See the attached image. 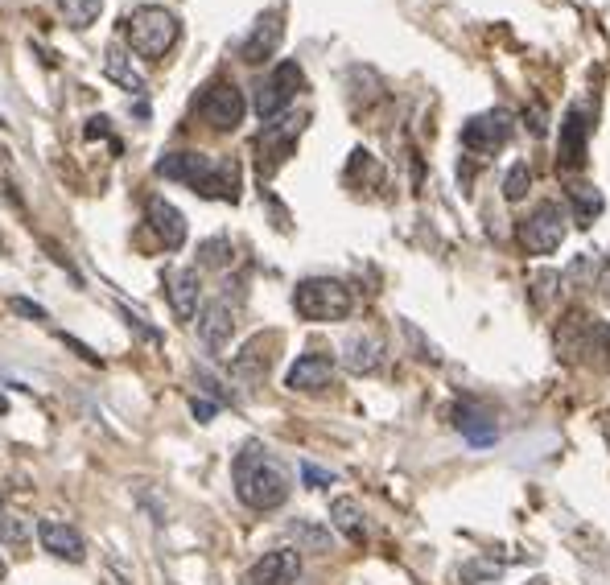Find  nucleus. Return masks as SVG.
<instances>
[{
    "instance_id": "nucleus-1",
    "label": "nucleus",
    "mask_w": 610,
    "mask_h": 585,
    "mask_svg": "<svg viewBox=\"0 0 610 585\" xmlns=\"http://www.w3.org/2000/svg\"><path fill=\"white\" fill-rule=\"evenodd\" d=\"M231 478H235V495H240V503L252 507V511H277V507H285V499L293 491L289 466L260 441H248L244 450L235 454Z\"/></svg>"
},
{
    "instance_id": "nucleus-2",
    "label": "nucleus",
    "mask_w": 610,
    "mask_h": 585,
    "mask_svg": "<svg viewBox=\"0 0 610 585\" xmlns=\"http://www.w3.org/2000/svg\"><path fill=\"white\" fill-rule=\"evenodd\" d=\"M157 174L169 182H182L202 198L219 202H240L244 174L235 157H207V153H165L157 161Z\"/></svg>"
},
{
    "instance_id": "nucleus-3",
    "label": "nucleus",
    "mask_w": 610,
    "mask_h": 585,
    "mask_svg": "<svg viewBox=\"0 0 610 585\" xmlns=\"http://www.w3.org/2000/svg\"><path fill=\"white\" fill-rule=\"evenodd\" d=\"M553 347L565 363L590 367L598 375H610V322L586 314V309H569L553 330Z\"/></svg>"
},
{
    "instance_id": "nucleus-4",
    "label": "nucleus",
    "mask_w": 610,
    "mask_h": 585,
    "mask_svg": "<svg viewBox=\"0 0 610 585\" xmlns=\"http://www.w3.org/2000/svg\"><path fill=\"white\" fill-rule=\"evenodd\" d=\"M120 29H124L128 46L137 50L141 58H165L169 50H174L178 33H182L178 17L169 13V9H161V5H141V9L124 13Z\"/></svg>"
},
{
    "instance_id": "nucleus-5",
    "label": "nucleus",
    "mask_w": 610,
    "mask_h": 585,
    "mask_svg": "<svg viewBox=\"0 0 610 585\" xmlns=\"http://www.w3.org/2000/svg\"><path fill=\"white\" fill-rule=\"evenodd\" d=\"M293 309L305 322H343V318H351L355 297L343 281H334V277H305L293 289Z\"/></svg>"
},
{
    "instance_id": "nucleus-6",
    "label": "nucleus",
    "mask_w": 610,
    "mask_h": 585,
    "mask_svg": "<svg viewBox=\"0 0 610 585\" xmlns=\"http://www.w3.org/2000/svg\"><path fill=\"white\" fill-rule=\"evenodd\" d=\"M305 87V75H301V66L293 62V58H285V62H277L273 71H268V79L256 87V116L268 124V120H281L285 112H289V103L297 99V91Z\"/></svg>"
},
{
    "instance_id": "nucleus-7",
    "label": "nucleus",
    "mask_w": 610,
    "mask_h": 585,
    "mask_svg": "<svg viewBox=\"0 0 610 585\" xmlns=\"http://www.w3.org/2000/svg\"><path fill=\"white\" fill-rule=\"evenodd\" d=\"M565 231H569V219L557 202H545L516 227V239L528 256H553L561 244H565Z\"/></svg>"
},
{
    "instance_id": "nucleus-8",
    "label": "nucleus",
    "mask_w": 610,
    "mask_h": 585,
    "mask_svg": "<svg viewBox=\"0 0 610 585\" xmlns=\"http://www.w3.org/2000/svg\"><path fill=\"white\" fill-rule=\"evenodd\" d=\"M244 112H248L244 91L235 87V83H227V79L211 83L207 91H202V99H198V116L207 120L215 132H235V128L244 124Z\"/></svg>"
},
{
    "instance_id": "nucleus-9",
    "label": "nucleus",
    "mask_w": 610,
    "mask_h": 585,
    "mask_svg": "<svg viewBox=\"0 0 610 585\" xmlns=\"http://www.w3.org/2000/svg\"><path fill=\"white\" fill-rule=\"evenodd\" d=\"M305 120L310 116H289V120H268L264 124V132H260V174L268 178L277 165H285L289 161V153H293V145H297V136H301V128H305Z\"/></svg>"
},
{
    "instance_id": "nucleus-10",
    "label": "nucleus",
    "mask_w": 610,
    "mask_h": 585,
    "mask_svg": "<svg viewBox=\"0 0 610 585\" xmlns=\"http://www.w3.org/2000/svg\"><path fill=\"white\" fill-rule=\"evenodd\" d=\"M507 136H512V116L507 112H483V116H470L462 124V145L479 157H495L503 153Z\"/></svg>"
},
{
    "instance_id": "nucleus-11",
    "label": "nucleus",
    "mask_w": 610,
    "mask_h": 585,
    "mask_svg": "<svg viewBox=\"0 0 610 585\" xmlns=\"http://www.w3.org/2000/svg\"><path fill=\"white\" fill-rule=\"evenodd\" d=\"M281 42H285V17H281V9H268V13L256 17L252 33H248L244 46H240V58L248 66H260V62H268V58L281 50Z\"/></svg>"
},
{
    "instance_id": "nucleus-12",
    "label": "nucleus",
    "mask_w": 610,
    "mask_h": 585,
    "mask_svg": "<svg viewBox=\"0 0 610 585\" xmlns=\"http://www.w3.org/2000/svg\"><path fill=\"white\" fill-rule=\"evenodd\" d=\"M297 577H301V553L297 548H273V553H264L248 569L244 585H297Z\"/></svg>"
},
{
    "instance_id": "nucleus-13",
    "label": "nucleus",
    "mask_w": 610,
    "mask_h": 585,
    "mask_svg": "<svg viewBox=\"0 0 610 585\" xmlns=\"http://www.w3.org/2000/svg\"><path fill=\"white\" fill-rule=\"evenodd\" d=\"M334 384V359L322 351L297 355V363L285 371V388L289 392H322Z\"/></svg>"
},
{
    "instance_id": "nucleus-14",
    "label": "nucleus",
    "mask_w": 610,
    "mask_h": 585,
    "mask_svg": "<svg viewBox=\"0 0 610 585\" xmlns=\"http://www.w3.org/2000/svg\"><path fill=\"white\" fill-rule=\"evenodd\" d=\"M145 219H149V227H153V235L161 239V244L169 248V252H178L182 244H186V215L178 211L169 198H161V194H153L149 202H145Z\"/></svg>"
},
{
    "instance_id": "nucleus-15",
    "label": "nucleus",
    "mask_w": 610,
    "mask_h": 585,
    "mask_svg": "<svg viewBox=\"0 0 610 585\" xmlns=\"http://www.w3.org/2000/svg\"><path fill=\"white\" fill-rule=\"evenodd\" d=\"M38 540H42L46 553H54L58 561L83 565V557H87V540L79 536V528H71L66 520H38Z\"/></svg>"
},
{
    "instance_id": "nucleus-16",
    "label": "nucleus",
    "mask_w": 610,
    "mask_h": 585,
    "mask_svg": "<svg viewBox=\"0 0 610 585\" xmlns=\"http://www.w3.org/2000/svg\"><path fill=\"white\" fill-rule=\"evenodd\" d=\"M231 334H235V305L219 297L198 314V338H202L207 351H223L231 342Z\"/></svg>"
},
{
    "instance_id": "nucleus-17",
    "label": "nucleus",
    "mask_w": 610,
    "mask_h": 585,
    "mask_svg": "<svg viewBox=\"0 0 610 585\" xmlns=\"http://www.w3.org/2000/svg\"><path fill=\"white\" fill-rule=\"evenodd\" d=\"M380 363H384V338L380 334L363 330V334H351L343 342V367L351 375H371V371H380Z\"/></svg>"
},
{
    "instance_id": "nucleus-18",
    "label": "nucleus",
    "mask_w": 610,
    "mask_h": 585,
    "mask_svg": "<svg viewBox=\"0 0 610 585\" xmlns=\"http://www.w3.org/2000/svg\"><path fill=\"white\" fill-rule=\"evenodd\" d=\"M268 347H277V334H260V338H252L248 347L231 359V375L235 380H244V384H260L264 375H268V367H273V355H268Z\"/></svg>"
},
{
    "instance_id": "nucleus-19",
    "label": "nucleus",
    "mask_w": 610,
    "mask_h": 585,
    "mask_svg": "<svg viewBox=\"0 0 610 585\" xmlns=\"http://www.w3.org/2000/svg\"><path fill=\"white\" fill-rule=\"evenodd\" d=\"M165 293H169V305H174V314L182 322H190L198 314V272L194 268H174V272H165Z\"/></svg>"
},
{
    "instance_id": "nucleus-20",
    "label": "nucleus",
    "mask_w": 610,
    "mask_h": 585,
    "mask_svg": "<svg viewBox=\"0 0 610 585\" xmlns=\"http://www.w3.org/2000/svg\"><path fill=\"white\" fill-rule=\"evenodd\" d=\"M104 75L116 83V87H124L128 95H145L149 91V83H145V75L132 66V58L120 50V46H108V54H104Z\"/></svg>"
},
{
    "instance_id": "nucleus-21",
    "label": "nucleus",
    "mask_w": 610,
    "mask_h": 585,
    "mask_svg": "<svg viewBox=\"0 0 610 585\" xmlns=\"http://www.w3.org/2000/svg\"><path fill=\"white\" fill-rule=\"evenodd\" d=\"M586 136H590L586 112H582V108H569V116H565V141H561V165H565V169H569L573 161L582 165V157H586Z\"/></svg>"
},
{
    "instance_id": "nucleus-22",
    "label": "nucleus",
    "mask_w": 610,
    "mask_h": 585,
    "mask_svg": "<svg viewBox=\"0 0 610 585\" xmlns=\"http://www.w3.org/2000/svg\"><path fill=\"white\" fill-rule=\"evenodd\" d=\"M330 520H334V528L343 532L347 540H363V511H359V503L355 499H334L330 503Z\"/></svg>"
},
{
    "instance_id": "nucleus-23",
    "label": "nucleus",
    "mask_w": 610,
    "mask_h": 585,
    "mask_svg": "<svg viewBox=\"0 0 610 585\" xmlns=\"http://www.w3.org/2000/svg\"><path fill=\"white\" fill-rule=\"evenodd\" d=\"M569 198H573V215H578V227H590L602 215V194L590 182H573L569 186Z\"/></svg>"
},
{
    "instance_id": "nucleus-24",
    "label": "nucleus",
    "mask_w": 610,
    "mask_h": 585,
    "mask_svg": "<svg viewBox=\"0 0 610 585\" xmlns=\"http://www.w3.org/2000/svg\"><path fill=\"white\" fill-rule=\"evenodd\" d=\"M58 13L71 29H91L95 17L104 13V0H58Z\"/></svg>"
},
{
    "instance_id": "nucleus-25",
    "label": "nucleus",
    "mask_w": 610,
    "mask_h": 585,
    "mask_svg": "<svg viewBox=\"0 0 610 585\" xmlns=\"http://www.w3.org/2000/svg\"><path fill=\"white\" fill-rule=\"evenodd\" d=\"M528 190H532V169H528L524 161H516V165L503 174V198H507V202H520Z\"/></svg>"
},
{
    "instance_id": "nucleus-26",
    "label": "nucleus",
    "mask_w": 610,
    "mask_h": 585,
    "mask_svg": "<svg viewBox=\"0 0 610 585\" xmlns=\"http://www.w3.org/2000/svg\"><path fill=\"white\" fill-rule=\"evenodd\" d=\"M198 264H207V268H223L231 264V244L219 235V239H207V244L198 248Z\"/></svg>"
},
{
    "instance_id": "nucleus-27",
    "label": "nucleus",
    "mask_w": 610,
    "mask_h": 585,
    "mask_svg": "<svg viewBox=\"0 0 610 585\" xmlns=\"http://www.w3.org/2000/svg\"><path fill=\"white\" fill-rule=\"evenodd\" d=\"M29 540V524L21 515H0V544H25Z\"/></svg>"
},
{
    "instance_id": "nucleus-28",
    "label": "nucleus",
    "mask_w": 610,
    "mask_h": 585,
    "mask_svg": "<svg viewBox=\"0 0 610 585\" xmlns=\"http://www.w3.org/2000/svg\"><path fill=\"white\" fill-rule=\"evenodd\" d=\"M293 536H297V540H305L310 548H318V553H330V536H326L322 528H314V524L297 520V524H293Z\"/></svg>"
},
{
    "instance_id": "nucleus-29",
    "label": "nucleus",
    "mask_w": 610,
    "mask_h": 585,
    "mask_svg": "<svg viewBox=\"0 0 610 585\" xmlns=\"http://www.w3.org/2000/svg\"><path fill=\"white\" fill-rule=\"evenodd\" d=\"M301 478H305V487H330L334 483V474L330 470H318L314 462H301Z\"/></svg>"
},
{
    "instance_id": "nucleus-30",
    "label": "nucleus",
    "mask_w": 610,
    "mask_h": 585,
    "mask_svg": "<svg viewBox=\"0 0 610 585\" xmlns=\"http://www.w3.org/2000/svg\"><path fill=\"white\" fill-rule=\"evenodd\" d=\"M9 305L17 309V314H21V318H33V322H46V318H50V314H46V309H42L38 301H29V297H13Z\"/></svg>"
},
{
    "instance_id": "nucleus-31",
    "label": "nucleus",
    "mask_w": 610,
    "mask_h": 585,
    "mask_svg": "<svg viewBox=\"0 0 610 585\" xmlns=\"http://www.w3.org/2000/svg\"><path fill=\"white\" fill-rule=\"evenodd\" d=\"M557 272H545V277H536L532 285H536V297H545V301H553V293H557Z\"/></svg>"
},
{
    "instance_id": "nucleus-32",
    "label": "nucleus",
    "mask_w": 610,
    "mask_h": 585,
    "mask_svg": "<svg viewBox=\"0 0 610 585\" xmlns=\"http://www.w3.org/2000/svg\"><path fill=\"white\" fill-rule=\"evenodd\" d=\"M524 120H528V132L532 136H545V116H540V108H528Z\"/></svg>"
},
{
    "instance_id": "nucleus-33",
    "label": "nucleus",
    "mask_w": 610,
    "mask_h": 585,
    "mask_svg": "<svg viewBox=\"0 0 610 585\" xmlns=\"http://www.w3.org/2000/svg\"><path fill=\"white\" fill-rule=\"evenodd\" d=\"M190 408H194V417H198V421H211V417H215V404H207V400H194Z\"/></svg>"
},
{
    "instance_id": "nucleus-34",
    "label": "nucleus",
    "mask_w": 610,
    "mask_h": 585,
    "mask_svg": "<svg viewBox=\"0 0 610 585\" xmlns=\"http://www.w3.org/2000/svg\"><path fill=\"white\" fill-rule=\"evenodd\" d=\"M87 136H108V116H95V120H87Z\"/></svg>"
},
{
    "instance_id": "nucleus-35",
    "label": "nucleus",
    "mask_w": 610,
    "mask_h": 585,
    "mask_svg": "<svg viewBox=\"0 0 610 585\" xmlns=\"http://www.w3.org/2000/svg\"><path fill=\"white\" fill-rule=\"evenodd\" d=\"M606 445H610V417H606Z\"/></svg>"
},
{
    "instance_id": "nucleus-36",
    "label": "nucleus",
    "mask_w": 610,
    "mask_h": 585,
    "mask_svg": "<svg viewBox=\"0 0 610 585\" xmlns=\"http://www.w3.org/2000/svg\"><path fill=\"white\" fill-rule=\"evenodd\" d=\"M0 577H5V557H0Z\"/></svg>"
}]
</instances>
